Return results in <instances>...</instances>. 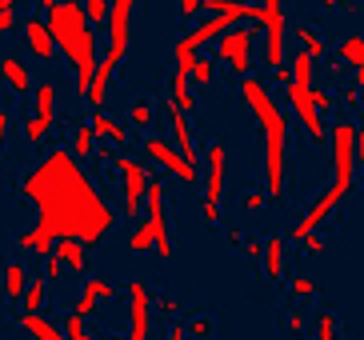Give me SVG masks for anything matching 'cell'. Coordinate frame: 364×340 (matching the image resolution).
Masks as SVG:
<instances>
[{
	"instance_id": "cell-6",
	"label": "cell",
	"mask_w": 364,
	"mask_h": 340,
	"mask_svg": "<svg viewBox=\"0 0 364 340\" xmlns=\"http://www.w3.org/2000/svg\"><path fill=\"white\" fill-rule=\"evenodd\" d=\"M284 100H289V108L296 112V120L304 124V132H309L312 144H328V132H324V124H321V108H316V100H312V88L292 80V85L284 88Z\"/></svg>"
},
{
	"instance_id": "cell-17",
	"label": "cell",
	"mask_w": 364,
	"mask_h": 340,
	"mask_svg": "<svg viewBox=\"0 0 364 340\" xmlns=\"http://www.w3.org/2000/svg\"><path fill=\"white\" fill-rule=\"evenodd\" d=\"M112 292H117V288H112V285H108V280H97V277H92V280H85V288H80V297H76V309L73 312H80V317H92V312H97V304H100V300H105V297H112Z\"/></svg>"
},
{
	"instance_id": "cell-35",
	"label": "cell",
	"mask_w": 364,
	"mask_h": 340,
	"mask_svg": "<svg viewBox=\"0 0 364 340\" xmlns=\"http://www.w3.org/2000/svg\"><path fill=\"white\" fill-rule=\"evenodd\" d=\"M48 120H41V117H33V120H24V140H28V144H41L44 137H48Z\"/></svg>"
},
{
	"instance_id": "cell-30",
	"label": "cell",
	"mask_w": 364,
	"mask_h": 340,
	"mask_svg": "<svg viewBox=\"0 0 364 340\" xmlns=\"http://www.w3.org/2000/svg\"><path fill=\"white\" fill-rule=\"evenodd\" d=\"M73 152L80 160H88L92 152H97V128L92 124H76V132H73Z\"/></svg>"
},
{
	"instance_id": "cell-16",
	"label": "cell",
	"mask_w": 364,
	"mask_h": 340,
	"mask_svg": "<svg viewBox=\"0 0 364 340\" xmlns=\"http://www.w3.org/2000/svg\"><path fill=\"white\" fill-rule=\"evenodd\" d=\"M236 21H228V16H213V12H204L200 21H196V28L188 32V41L196 44V48H204V44H213V41H220L228 28H232Z\"/></svg>"
},
{
	"instance_id": "cell-40",
	"label": "cell",
	"mask_w": 364,
	"mask_h": 340,
	"mask_svg": "<svg viewBox=\"0 0 364 340\" xmlns=\"http://www.w3.org/2000/svg\"><path fill=\"white\" fill-rule=\"evenodd\" d=\"M65 260H60V256H56V253H48V256H44V277H48V285H56V280H60V277H65Z\"/></svg>"
},
{
	"instance_id": "cell-53",
	"label": "cell",
	"mask_w": 364,
	"mask_h": 340,
	"mask_svg": "<svg viewBox=\"0 0 364 340\" xmlns=\"http://www.w3.org/2000/svg\"><path fill=\"white\" fill-rule=\"evenodd\" d=\"M12 132V117H9V108H0V137H9Z\"/></svg>"
},
{
	"instance_id": "cell-10",
	"label": "cell",
	"mask_w": 364,
	"mask_h": 340,
	"mask_svg": "<svg viewBox=\"0 0 364 340\" xmlns=\"http://www.w3.org/2000/svg\"><path fill=\"white\" fill-rule=\"evenodd\" d=\"M284 0H264V60L280 68L284 60Z\"/></svg>"
},
{
	"instance_id": "cell-12",
	"label": "cell",
	"mask_w": 364,
	"mask_h": 340,
	"mask_svg": "<svg viewBox=\"0 0 364 340\" xmlns=\"http://www.w3.org/2000/svg\"><path fill=\"white\" fill-rule=\"evenodd\" d=\"M149 233L156 236V256H172V236H168V221H164V184L152 181L149 184Z\"/></svg>"
},
{
	"instance_id": "cell-58",
	"label": "cell",
	"mask_w": 364,
	"mask_h": 340,
	"mask_svg": "<svg viewBox=\"0 0 364 340\" xmlns=\"http://www.w3.org/2000/svg\"><path fill=\"white\" fill-rule=\"evenodd\" d=\"M108 340H132V336H108Z\"/></svg>"
},
{
	"instance_id": "cell-46",
	"label": "cell",
	"mask_w": 364,
	"mask_h": 340,
	"mask_svg": "<svg viewBox=\"0 0 364 340\" xmlns=\"http://www.w3.org/2000/svg\"><path fill=\"white\" fill-rule=\"evenodd\" d=\"M272 80H277L280 88L292 85V64H280V68H272Z\"/></svg>"
},
{
	"instance_id": "cell-3",
	"label": "cell",
	"mask_w": 364,
	"mask_h": 340,
	"mask_svg": "<svg viewBox=\"0 0 364 340\" xmlns=\"http://www.w3.org/2000/svg\"><path fill=\"white\" fill-rule=\"evenodd\" d=\"M353 184H356V124L336 120V124H332V184H328V192H324L321 201L312 204L309 213L289 228V240L300 245L304 236L316 233V228L341 208V201L353 192Z\"/></svg>"
},
{
	"instance_id": "cell-52",
	"label": "cell",
	"mask_w": 364,
	"mask_h": 340,
	"mask_svg": "<svg viewBox=\"0 0 364 340\" xmlns=\"http://www.w3.org/2000/svg\"><path fill=\"white\" fill-rule=\"evenodd\" d=\"M245 253H248V256H257V260H264V245H260V240H248Z\"/></svg>"
},
{
	"instance_id": "cell-14",
	"label": "cell",
	"mask_w": 364,
	"mask_h": 340,
	"mask_svg": "<svg viewBox=\"0 0 364 340\" xmlns=\"http://www.w3.org/2000/svg\"><path fill=\"white\" fill-rule=\"evenodd\" d=\"M164 117H168V128H172V144L184 152V160H193L200 169V152H196V140H193V128H188V112L176 108L172 100H164Z\"/></svg>"
},
{
	"instance_id": "cell-47",
	"label": "cell",
	"mask_w": 364,
	"mask_h": 340,
	"mask_svg": "<svg viewBox=\"0 0 364 340\" xmlns=\"http://www.w3.org/2000/svg\"><path fill=\"white\" fill-rule=\"evenodd\" d=\"M312 100H316L321 112H328V108H332V92H328V88H312Z\"/></svg>"
},
{
	"instance_id": "cell-56",
	"label": "cell",
	"mask_w": 364,
	"mask_h": 340,
	"mask_svg": "<svg viewBox=\"0 0 364 340\" xmlns=\"http://www.w3.org/2000/svg\"><path fill=\"white\" fill-rule=\"evenodd\" d=\"M321 4H324V9H328V12H332V9H341L344 0H321Z\"/></svg>"
},
{
	"instance_id": "cell-55",
	"label": "cell",
	"mask_w": 364,
	"mask_h": 340,
	"mask_svg": "<svg viewBox=\"0 0 364 340\" xmlns=\"http://www.w3.org/2000/svg\"><path fill=\"white\" fill-rule=\"evenodd\" d=\"M300 324H304V320H300V312H289V329L300 332Z\"/></svg>"
},
{
	"instance_id": "cell-9",
	"label": "cell",
	"mask_w": 364,
	"mask_h": 340,
	"mask_svg": "<svg viewBox=\"0 0 364 340\" xmlns=\"http://www.w3.org/2000/svg\"><path fill=\"white\" fill-rule=\"evenodd\" d=\"M252 36L257 32L248 24H232V28L216 41V60L228 64L232 73H248V53H252Z\"/></svg>"
},
{
	"instance_id": "cell-50",
	"label": "cell",
	"mask_w": 364,
	"mask_h": 340,
	"mask_svg": "<svg viewBox=\"0 0 364 340\" xmlns=\"http://www.w3.org/2000/svg\"><path fill=\"white\" fill-rule=\"evenodd\" d=\"M164 340H188V329H181V324H168V332H164Z\"/></svg>"
},
{
	"instance_id": "cell-7",
	"label": "cell",
	"mask_w": 364,
	"mask_h": 340,
	"mask_svg": "<svg viewBox=\"0 0 364 340\" xmlns=\"http://www.w3.org/2000/svg\"><path fill=\"white\" fill-rule=\"evenodd\" d=\"M112 164H117L120 181H124V216L129 221H136L140 216V204H149V176H144V164L140 160H129V156H112Z\"/></svg>"
},
{
	"instance_id": "cell-44",
	"label": "cell",
	"mask_w": 364,
	"mask_h": 340,
	"mask_svg": "<svg viewBox=\"0 0 364 340\" xmlns=\"http://www.w3.org/2000/svg\"><path fill=\"white\" fill-rule=\"evenodd\" d=\"M176 12H181L184 21H193V16H200V12H204V0H181Z\"/></svg>"
},
{
	"instance_id": "cell-27",
	"label": "cell",
	"mask_w": 364,
	"mask_h": 340,
	"mask_svg": "<svg viewBox=\"0 0 364 340\" xmlns=\"http://www.w3.org/2000/svg\"><path fill=\"white\" fill-rule=\"evenodd\" d=\"M16 245L24 248V253H41V256H48L56 248V240L48 233H41V228H28V233H21V240Z\"/></svg>"
},
{
	"instance_id": "cell-49",
	"label": "cell",
	"mask_w": 364,
	"mask_h": 340,
	"mask_svg": "<svg viewBox=\"0 0 364 340\" xmlns=\"http://www.w3.org/2000/svg\"><path fill=\"white\" fill-rule=\"evenodd\" d=\"M156 312H161V317H176V300H172V297L156 300Z\"/></svg>"
},
{
	"instance_id": "cell-19",
	"label": "cell",
	"mask_w": 364,
	"mask_h": 340,
	"mask_svg": "<svg viewBox=\"0 0 364 340\" xmlns=\"http://www.w3.org/2000/svg\"><path fill=\"white\" fill-rule=\"evenodd\" d=\"M188 80H193V73H188V68H172L168 100L176 108H184V112H193V108H196V96H193V85H188Z\"/></svg>"
},
{
	"instance_id": "cell-25",
	"label": "cell",
	"mask_w": 364,
	"mask_h": 340,
	"mask_svg": "<svg viewBox=\"0 0 364 340\" xmlns=\"http://www.w3.org/2000/svg\"><path fill=\"white\" fill-rule=\"evenodd\" d=\"M264 272L272 280L284 277V236H268V245H264Z\"/></svg>"
},
{
	"instance_id": "cell-37",
	"label": "cell",
	"mask_w": 364,
	"mask_h": 340,
	"mask_svg": "<svg viewBox=\"0 0 364 340\" xmlns=\"http://www.w3.org/2000/svg\"><path fill=\"white\" fill-rule=\"evenodd\" d=\"M188 336H193V340H208V336H213V317H208V312L193 317V320H188Z\"/></svg>"
},
{
	"instance_id": "cell-32",
	"label": "cell",
	"mask_w": 364,
	"mask_h": 340,
	"mask_svg": "<svg viewBox=\"0 0 364 340\" xmlns=\"http://www.w3.org/2000/svg\"><path fill=\"white\" fill-rule=\"evenodd\" d=\"M44 280H48V277L28 280V292H24V312H41L44 309Z\"/></svg>"
},
{
	"instance_id": "cell-2",
	"label": "cell",
	"mask_w": 364,
	"mask_h": 340,
	"mask_svg": "<svg viewBox=\"0 0 364 340\" xmlns=\"http://www.w3.org/2000/svg\"><path fill=\"white\" fill-rule=\"evenodd\" d=\"M240 100L245 108L257 117L260 137H264V184H268V201L284 196V169H289V120L280 112V105L268 96V88L257 76L240 80Z\"/></svg>"
},
{
	"instance_id": "cell-38",
	"label": "cell",
	"mask_w": 364,
	"mask_h": 340,
	"mask_svg": "<svg viewBox=\"0 0 364 340\" xmlns=\"http://www.w3.org/2000/svg\"><path fill=\"white\" fill-rule=\"evenodd\" d=\"M129 120H132V128H149L152 124V105L149 100H136L132 112H129Z\"/></svg>"
},
{
	"instance_id": "cell-39",
	"label": "cell",
	"mask_w": 364,
	"mask_h": 340,
	"mask_svg": "<svg viewBox=\"0 0 364 340\" xmlns=\"http://www.w3.org/2000/svg\"><path fill=\"white\" fill-rule=\"evenodd\" d=\"M65 332L73 340H92V336H88V329H85V317H80V312H68V317H65Z\"/></svg>"
},
{
	"instance_id": "cell-20",
	"label": "cell",
	"mask_w": 364,
	"mask_h": 340,
	"mask_svg": "<svg viewBox=\"0 0 364 340\" xmlns=\"http://www.w3.org/2000/svg\"><path fill=\"white\" fill-rule=\"evenodd\" d=\"M21 329L33 340H73L65 329H56L53 320H44L41 312H21Z\"/></svg>"
},
{
	"instance_id": "cell-1",
	"label": "cell",
	"mask_w": 364,
	"mask_h": 340,
	"mask_svg": "<svg viewBox=\"0 0 364 340\" xmlns=\"http://www.w3.org/2000/svg\"><path fill=\"white\" fill-rule=\"evenodd\" d=\"M21 196L33 201L36 228L48 233L53 240L76 236V240H85L92 248L117 224V213L108 208V201L97 192V184L88 181V172L65 149L48 152L33 172H24Z\"/></svg>"
},
{
	"instance_id": "cell-15",
	"label": "cell",
	"mask_w": 364,
	"mask_h": 340,
	"mask_svg": "<svg viewBox=\"0 0 364 340\" xmlns=\"http://www.w3.org/2000/svg\"><path fill=\"white\" fill-rule=\"evenodd\" d=\"M24 44H28V53H33L36 60H53V53H60L48 21H41V16H28V21H24Z\"/></svg>"
},
{
	"instance_id": "cell-18",
	"label": "cell",
	"mask_w": 364,
	"mask_h": 340,
	"mask_svg": "<svg viewBox=\"0 0 364 340\" xmlns=\"http://www.w3.org/2000/svg\"><path fill=\"white\" fill-rule=\"evenodd\" d=\"M85 248H88L85 240H76V236H60L53 253H56V256H60V260L68 265V272H76V277H85V268H88V256H85Z\"/></svg>"
},
{
	"instance_id": "cell-5",
	"label": "cell",
	"mask_w": 364,
	"mask_h": 340,
	"mask_svg": "<svg viewBox=\"0 0 364 340\" xmlns=\"http://www.w3.org/2000/svg\"><path fill=\"white\" fill-rule=\"evenodd\" d=\"M225 176H228V149L220 144V140H213V144H208V181H204V201H200L204 224H216V221H220Z\"/></svg>"
},
{
	"instance_id": "cell-23",
	"label": "cell",
	"mask_w": 364,
	"mask_h": 340,
	"mask_svg": "<svg viewBox=\"0 0 364 340\" xmlns=\"http://www.w3.org/2000/svg\"><path fill=\"white\" fill-rule=\"evenodd\" d=\"M112 73H117V64H112V60H100L97 76H92V88L85 92V100H88L92 108L105 105V92H108V80H112Z\"/></svg>"
},
{
	"instance_id": "cell-45",
	"label": "cell",
	"mask_w": 364,
	"mask_h": 340,
	"mask_svg": "<svg viewBox=\"0 0 364 340\" xmlns=\"http://www.w3.org/2000/svg\"><path fill=\"white\" fill-rule=\"evenodd\" d=\"M300 245H304V253H309V256H321V253H324V236L312 233V236H304Z\"/></svg>"
},
{
	"instance_id": "cell-36",
	"label": "cell",
	"mask_w": 364,
	"mask_h": 340,
	"mask_svg": "<svg viewBox=\"0 0 364 340\" xmlns=\"http://www.w3.org/2000/svg\"><path fill=\"white\" fill-rule=\"evenodd\" d=\"M85 12L92 24H108V16H112V4L108 0H85Z\"/></svg>"
},
{
	"instance_id": "cell-29",
	"label": "cell",
	"mask_w": 364,
	"mask_h": 340,
	"mask_svg": "<svg viewBox=\"0 0 364 340\" xmlns=\"http://www.w3.org/2000/svg\"><path fill=\"white\" fill-rule=\"evenodd\" d=\"M296 44H300V48H304L309 56H316V60H321V56L328 53V44L321 41V32L309 28V24H296Z\"/></svg>"
},
{
	"instance_id": "cell-54",
	"label": "cell",
	"mask_w": 364,
	"mask_h": 340,
	"mask_svg": "<svg viewBox=\"0 0 364 340\" xmlns=\"http://www.w3.org/2000/svg\"><path fill=\"white\" fill-rule=\"evenodd\" d=\"M356 164H364V128H356Z\"/></svg>"
},
{
	"instance_id": "cell-41",
	"label": "cell",
	"mask_w": 364,
	"mask_h": 340,
	"mask_svg": "<svg viewBox=\"0 0 364 340\" xmlns=\"http://www.w3.org/2000/svg\"><path fill=\"white\" fill-rule=\"evenodd\" d=\"M193 80H196L200 88H208V85H213V60H208V56H200V60L193 64Z\"/></svg>"
},
{
	"instance_id": "cell-48",
	"label": "cell",
	"mask_w": 364,
	"mask_h": 340,
	"mask_svg": "<svg viewBox=\"0 0 364 340\" xmlns=\"http://www.w3.org/2000/svg\"><path fill=\"white\" fill-rule=\"evenodd\" d=\"M264 196H268V192H248L245 208H248V213H260V208H264Z\"/></svg>"
},
{
	"instance_id": "cell-26",
	"label": "cell",
	"mask_w": 364,
	"mask_h": 340,
	"mask_svg": "<svg viewBox=\"0 0 364 340\" xmlns=\"http://www.w3.org/2000/svg\"><path fill=\"white\" fill-rule=\"evenodd\" d=\"M289 64H292V80L312 88V64H316V56H309V53L296 44V48H292V56H289Z\"/></svg>"
},
{
	"instance_id": "cell-42",
	"label": "cell",
	"mask_w": 364,
	"mask_h": 340,
	"mask_svg": "<svg viewBox=\"0 0 364 340\" xmlns=\"http://www.w3.org/2000/svg\"><path fill=\"white\" fill-rule=\"evenodd\" d=\"M289 292L304 300V297H312V292H316V280H312V277H292L289 280Z\"/></svg>"
},
{
	"instance_id": "cell-24",
	"label": "cell",
	"mask_w": 364,
	"mask_h": 340,
	"mask_svg": "<svg viewBox=\"0 0 364 340\" xmlns=\"http://www.w3.org/2000/svg\"><path fill=\"white\" fill-rule=\"evenodd\" d=\"M24 292H28V272H24L21 260H12V265L4 268V297H9V300H24Z\"/></svg>"
},
{
	"instance_id": "cell-22",
	"label": "cell",
	"mask_w": 364,
	"mask_h": 340,
	"mask_svg": "<svg viewBox=\"0 0 364 340\" xmlns=\"http://www.w3.org/2000/svg\"><path fill=\"white\" fill-rule=\"evenodd\" d=\"M88 124L97 128V137H105V140H112V144H129V128L120 124V120H112L108 117V112H92V120H88Z\"/></svg>"
},
{
	"instance_id": "cell-13",
	"label": "cell",
	"mask_w": 364,
	"mask_h": 340,
	"mask_svg": "<svg viewBox=\"0 0 364 340\" xmlns=\"http://www.w3.org/2000/svg\"><path fill=\"white\" fill-rule=\"evenodd\" d=\"M129 324L132 340H149V317H152V297H149V285L144 280H129Z\"/></svg>"
},
{
	"instance_id": "cell-51",
	"label": "cell",
	"mask_w": 364,
	"mask_h": 340,
	"mask_svg": "<svg viewBox=\"0 0 364 340\" xmlns=\"http://www.w3.org/2000/svg\"><path fill=\"white\" fill-rule=\"evenodd\" d=\"M341 100H344V105H360L364 96L356 92V88H341Z\"/></svg>"
},
{
	"instance_id": "cell-34",
	"label": "cell",
	"mask_w": 364,
	"mask_h": 340,
	"mask_svg": "<svg viewBox=\"0 0 364 340\" xmlns=\"http://www.w3.org/2000/svg\"><path fill=\"white\" fill-rule=\"evenodd\" d=\"M129 248L132 253H149V248H156V236L149 233V224H140L136 233L129 236Z\"/></svg>"
},
{
	"instance_id": "cell-4",
	"label": "cell",
	"mask_w": 364,
	"mask_h": 340,
	"mask_svg": "<svg viewBox=\"0 0 364 340\" xmlns=\"http://www.w3.org/2000/svg\"><path fill=\"white\" fill-rule=\"evenodd\" d=\"M48 28L56 36V48L73 64L76 73V88L80 96L92 88V76H97L100 60H97V32H92V21L85 12V0H60L56 9H48Z\"/></svg>"
},
{
	"instance_id": "cell-8",
	"label": "cell",
	"mask_w": 364,
	"mask_h": 340,
	"mask_svg": "<svg viewBox=\"0 0 364 340\" xmlns=\"http://www.w3.org/2000/svg\"><path fill=\"white\" fill-rule=\"evenodd\" d=\"M144 152H149L164 172H172L181 184H196V176H200V169H196L193 160H184V152L176 149V144H168V140H161V137L144 140Z\"/></svg>"
},
{
	"instance_id": "cell-31",
	"label": "cell",
	"mask_w": 364,
	"mask_h": 340,
	"mask_svg": "<svg viewBox=\"0 0 364 340\" xmlns=\"http://www.w3.org/2000/svg\"><path fill=\"white\" fill-rule=\"evenodd\" d=\"M336 56H341L344 64H353V68H364V36H344Z\"/></svg>"
},
{
	"instance_id": "cell-33",
	"label": "cell",
	"mask_w": 364,
	"mask_h": 340,
	"mask_svg": "<svg viewBox=\"0 0 364 340\" xmlns=\"http://www.w3.org/2000/svg\"><path fill=\"white\" fill-rule=\"evenodd\" d=\"M336 336H341L336 312H321V317H316V340H336Z\"/></svg>"
},
{
	"instance_id": "cell-11",
	"label": "cell",
	"mask_w": 364,
	"mask_h": 340,
	"mask_svg": "<svg viewBox=\"0 0 364 340\" xmlns=\"http://www.w3.org/2000/svg\"><path fill=\"white\" fill-rule=\"evenodd\" d=\"M132 4H136V0H112V16H108V56H105V60H112V64H120L124 53H129Z\"/></svg>"
},
{
	"instance_id": "cell-21",
	"label": "cell",
	"mask_w": 364,
	"mask_h": 340,
	"mask_svg": "<svg viewBox=\"0 0 364 340\" xmlns=\"http://www.w3.org/2000/svg\"><path fill=\"white\" fill-rule=\"evenodd\" d=\"M0 73H4V80H9V88L12 92H36L33 88V76H28V68H24L21 60H16V56H4V60H0Z\"/></svg>"
},
{
	"instance_id": "cell-28",
	"label": "cell",
	"mask_w": 364,
	"mask_h": 340,
	"mask_svg": "<svg viewBox=\"0 0 364 340\" xmlns=\"http://www.w3.org/2000/svg\"><path fill=\"white\" fill-rule=\"evenodd\" d=\"M33 100H36V117L53 124V117H56V88L48 85V80H44V85H36Z\"/></svg>"
},
{
	"instance_id": "cell-57",
	"label": "cell",
	"mask_w": 364,
	"mask_h": 340,
	"mask_svg": "<svg viewBox=\"0 0 364 340\" xmlns=\"http://www.w3.org/2000/svg\"><path fill=\"white\" fill-rule=\"evenodd\" d=\"M56 4H60V0H44V9H56Z\"/></svg>"
},
{
	"instance_id": "cell-43",
	"label": "cell",
	"mask_w": 364,
	"mask_h": 340,
	"mask_svg": "<svg viewBox=\"0 0 364 340\" xmlns=\"http://www.w3.org/2000/svg\"><path fill=\"white\" fill-rule=\"evenodd\" d=\"M16 24V0H0V32H12Z\"/></svg>"
}]
</instances>
